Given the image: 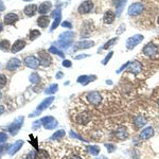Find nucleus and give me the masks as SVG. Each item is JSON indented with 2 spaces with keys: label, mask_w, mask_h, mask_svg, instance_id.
I'll use <instances>...</instances> for the list:
<instances>
[{
  "label": "nucleus",
  "mask_w": 159,
  "mask_h": 159,
  "mask_svg": "<svg viewBox=\"0 0 159 159\" xmlns=\"http://www.w3.org/2000/svg\"><path fill=\"white\" fill-rule=\"evenodd\" d=\"M18 20V16L15 13H9L4 16V23L5 25H14Z\"/></svg>",
  "instance_id": "obj_12"
},
{
  "label": "nucleus",
  "mask_w": 159,
  "mask_h": 159,
  "mask_svg": "<svg viewBox=\"0 0 159 159\" xmlns=\"http://www.w3.org/2000/svg\"><path fill=\"white\" fill-rule=\"evenodd\" d=\"M63 26H64V27H68L69 29H71V23H63Z\"/></svg>",
  "instance_id": "obj_32"
},
{
  "label": "nucleus",
  "mask_w": 159,
  "mask_h": 159,
  "mask_svg": "<svg viewBox=\"0 0 159 159\" xmlns=\"http://www.w3.org/2000/svg\"><path fill=\"white\" fill-rule=\"evenodd\" d=\"M144 10V5L141 2H135V3L130 4L128 8V15L130 16H138L142 13Z\"/></svg>",
  "instance_id": "obj_4"
},
{
  "label": "nucleus",
  "mask_w": 159,
  "mask_h": 159,
  "mask_svg": "<svg viewBox=\"0 0 159 159\" xmlns=\"http://www.w3.org/2000/svg\"><path fill=\"white\" fill-rule=\"evenodd\" d=\"M59 159H84V158H83L78 152L73 151V152H69L67 155H64Z\"/></svg>",
  "instance_id": "obj_18"
},
{
  "label": "nucleus",
  "mask_w": 159,
  "mask_h": 159,
  "mask_svg": "<svg viewBox=\"0 0 159 159\" xmlns=\"http://www.w3.org/2000/svg\"><path fill=\"white\" fill-rule=\"evenodd\" d=\"M158 105H159V100H158Z\"/></svg>",
  "instance_id": "obj_36"
},
{
  "label": "nucleus",
  "mask_w": 159,
  "mask_h": 159,
  "mask_svg": "<svg viewBox=\"0 0 159 159\" xmlns=\"http://www.w3.org/2000/svg\"><path fill=\"white\" fill-rule=\"evenodd\" d=\"M78 49H88V48H92L94 46V42L92 40H85V42H80L76 44Z\"/></svg>",
  "instance_id": "obj_17"
},
{
  "label": "nucleus",
  "mask_w": 159,
  "mask_h": 159,
  "mask_svg": "<svg viewBox=\"0 0 159 159\" xmlns=\"http://www.w3.org/2000/svg\"><path fill=\"white\" fill-rule=\"evenodd\" d=\"M134 123L136 124L137 127H142L144 124L146 123L145 119H144V117H142V116H138V117L135 118V122Z\"/></svg>",
  "instance_id": "obj_22"
},
{
  "label": "nucleus",
  "mask_w": 159,
  "mask_h": 159,
  "mask_svg": "<svg viewBox=\"0 0 159 159\" xmlns=\"http://www.w3.org/2000/svg\"><path fill=\"white\" fill-rule=\"evenodd\" d=\"M59 20H61V17L56 18L55 21H54V23H53V26H52V29L51 30H54L56 28V26H59Z\"/></svg>",
  "instance_id": "obj_29"
},
{
  "label": "nucleus",
  "mask_w": 159,
  "mask_h": 159,
  "mask_svg": "<svg viewBox=\"0 0 159 159\" xmlns=\"http://www.w3.org/2000/svg\"><path fill=\"white\" fill-rule=\"evenodd\" d=\"M49 23H50V18H49L48 16H46V15L40 16L38 19H37V25H38L40 28H42V29H46V28L49 26Z\"/></svg>",
  "instance_id": "obj_15"
},
{
  "label": "nucleus",
  "mask_w": 159,
  "mask_h": 159,
  "mask_svg": "<svg viewBox=\"0 0 159 159\" xmlns=\"http://www.w3.org/2000/svg\"><path fill=\"white\" fill-rule=\"evenodd\" d=\"M116 137H117L118 139L120 140H125L127 139V137H128V133H127V130L126 127L124 126H120L116 130Z\"/></svg>",
  "instance_id": "obj_9"
},
{
  "label": "nucleus",
  "mask_w": 159,
  "mask_h": 159,
  "mask_svg": "<svg viewBox=\"0 0 159 159\" xmlns=\"http://www.w3.org/2000/svg\"><path fill=\"white\" fill-rule=\"evenodd\" d=\"M126 1L127 0H117V3H116V7H117V16H120L121 15Z\"/></svg>",
  "instance_id": "obj_19"
},
{
  "label": "nucleus",
  "mask_w": 159,
  "mask_h": 159,
  "mask_svg": "<svg viewBox=\"0 0 159 159\" xmlns=\"http://www.w3.org/2000/svg\"><path fill=\"white\" fill-rule=\"evenodd\" d=\"M88 102L91 104V105H94V106H98L100 105L101 102H102V96L99 91H91L89 93H87L86 96Z\"/></svg>",
  "instance_id": "obj_3"
},
{
  "label": "nucleus",
  "mask_w": 159,
  "mask_h": 159,
  "mask_svg": "<svg viewBox=\"0 0 159 159\" xmlns=\"http://www.w3.org/2000/svg\"><path fill=\"white\" fill-rule=\"evenodd\" d=\"M87 54H84V55H80V56H76V57H75V59H84V57H87Z\"/></svg>",
  "instance_id": "obj_33"
},
{
  "label": "nucleus",
  "mask_w": 159,
  "mask_h": 159,
  "mask_svg": "<svg viewBox=\"0 0 159 159\" xmlns=\"http://www.w3.org/2000/svg\"><path fill=\"white\" fill-rule=\"evenodd\" d=\"M98 159H107L106 157H104V156H102V157H100V158H98Z\"/></svg>",
  "instance_id": "obj_34"
},
{
  "label": "nucleus",
  "mask_w": 159,
  "mask_h": 159,
  "mask_svg": "<svg viewBox=\"0 0 159 159\" xmlns=\"http://www.w3.org/2000/svg\"><path fill=\"white\" fill-rule=\"evenodd\" d=\"M127 70L134 74H138L140 72L142 71V65L141 63L138 62V61H133V62H128V65H127Z\"/></svg>",
  "instance_id": "obj_6"
},
{
  "label": "nucleus",
  "mask_w": 159,
  "mask_h": 159,
  "mask_svg": "<svg viewBox=\"0 0 159 159\" xmlns=\"http://www.w3.org/2000/svg\"><path fill=\"white\" fill-rule=\"evenodd\" d=\"M118 42V37H115V38H111V39H109L107 42H105L104 44V46H103V50H107V49H109V48H111V47H114L116 44Z\"/></svg>",
  "instance_id": "obj_21"
},
{
  "label": "nucleus",
  "mask_w": 159,
  "mask_h": 159,
  "mask_svg": "<svg viewBox=\"0 0 159 159\" xmlns=\"http://www.w3.org/2000/svg\"><path fill=\"white\" fill-rule=\"evenodd\" d=\"M157 23L159 25V16H158V18H157Z\"/></svg>",
  "instance_id": "obj_35"
},
{
  "label": "nucleus",
  "mask_w": 159,
  "mask_h": 159,
  "mask_svg": "<svg viewBox=\"0 0 159 159\" xmlns=\"http://www.w3.org/2000/svg\"><path fill=\"white\" fill-rule=\"evenodd\" d=\"M25 46H26V42L25 40H17V42H15V44H14L13 46H12V52L13 53H16V52L20 51L21 49L25 48Z\"/></svg>",
  "instance_id": "obj_16"
},
{
  "label": "nucleus",
  "mask_w": 159,
  "mask_h": 159,
  "mask_svg": "<svg viewBox=\"0 0 159 159\" xmlns=\"http://www.w3.org/2000/svg\"><path fill=\"white\" fill-rule=\"evenodd\" d=\"M50 52H53V53H56V54H59V56H64V55H63V54H62V53H61V52L57 51V50H56L55 48H53V47H52V48L50 49Z\"/></svg>",
  "instance_id": "obj_30"
},
{
  "label": "nucleus",
  "mask_w": 159,
  "mask_h": 159,
  "mask_svg": "<svg viewBox=\"0 0 159 159\" xmlns=\"http://www.w3.org/2000/svg\"><path fill=\"white\" fill-rule=\"evenodd\" d=\"M52 8V3L50 1H45V2H42L38 8V12L42 15H45L49 12V11L51 10Z\"/></svg>",
  "instance_id": "obj_11"
},
{
  "label": "nucleus",
  "mask_w": 159,
  "mask_h": 159,
  "mask_svg": "<svg viewBox=\"0 0 159 159\" xmlns=\"http://www.w3.org/2000/svg\"><path fill=\"white\" fill-rule=\"evenodd\" d=\"M36 12H37V7H36L35 4H29V5H27L25 8V14H26L27 16L29 17L34 16Z\"/></svg>",
  "instance_id": "obj_14"
},
{
  "label": "nucleus",
  "mask_w": 159,
  "mask_h": 159,
  "mask_svg": "<svg viewBox=\"0 0 159 159\" xmlns=\"http://www.w3.org/2000/svg\"><path fill=\"white\" fill-rule=\"evenodd\" d=\"M89 152H90L92 155L97 156L98 154H99V152H100V147H98V146H90V147H89Z\"/></svg>",
  "instance_id": "obj_26"
},
{
  "label": "nucleus",
  "mask_w": 159,
  "mask_h": 159,
  "mask_svg": "<svg viewBox=\"0 0 159 159\" xmlns=\"http://www.w3.org/2000/svg\"><path fill=\"white\" fill-rule=\"evenodd\" d=\"M106 146H107V151L109 153L114 152L115 149H116V146H115L114 144H106Z\"/></svg>",
  "instance_id": "obj_28"
},
{
  "label": "nucleus",
  "mask_w": 159,
  "mask_h": 159,
  "mask_svg": "<svg viewBox=\"0 0 159 159\" xmlns=\"http://www.w3.org/2000/svg\"><path fill=\"white\" fill-rule=\"evenodd\" d=\"M143 38H144V36L141 35V34H136V35L130 36L126 40V48L128 50H133L135 47H137L140 42H142Z\"/></svg>",
  "instance_id": "obj_2"
},
{
  "label": "nucleus",
  "mask_w": 159,
  "mask_h": 159,
  "mask_svg": "<svg viewBox=\"0 0 159 159\" xmlns=\"http://www.w3.org/2000/svg\"><path fill=\"white\" fill-rule=\"evenodd\" d=\"M63 65L65 66V67H70V66H71V63H70V61H65V62L63 63Z\"/></svg>",
  "instance_id": "obj_31"
},
{
  "label": "nucleus",
  "mask_w": 159,
  "mask_h": 159,
  "mask_svg": "<svg viewBox=\"0 0 159 159\" xmlns=\"http://www.w3.org/2000/svg\"><path fill=\"white\" fill-rule=\"evenodd\" d=\"M71 116L73 122L80 127L87 126L92 121V113L85 107L75 108L74 111H72Z\"/></svg>",
  "instance_id": "obj_1"
},
{
  "label": "nucleus",
  "mask_w": 159,
  "mask_h": 159,
  "mask_svg": "<svg viewBox=\"0 0 159 159\" xmlns=\"http://www.w3.org/2000/svg\"><path fill=\"white\" fill-rule=\"evenodd\" d=\"M157 51H158V48H157V46L154 45V44H152V42H149V44H147V45H145L144 47H143L142 49V52L143 54L145 56H154L157 53Z\"/></svg>",
  "instance_id": "obj_7"
},
{
  "label": "nucleus",
  "mask_w": 159,
  "mask_h": 159,
  "mask_svg": "<svg viewBox=\"0 0 159 159\" xmlns=\"http://www.w3.org/2000/svg\"><path fill=\"white\" fill-rule=\"evenodd\" d=\"M39 36H40V32H39L38 30H32L31 33H30V39L31 40H34V39H36Z\"/></svg>",
  "instance_id": "obj_23"
},
{
  "label": "nucleus",
  "mask_w": 159,
  "mask_h": 159,
  "mask_svg": "<svg viewBox=\"0 0 159 159\" xmlns=\"http://www.w3.org/2000/svg\"><path fill=\"white\" fill-rule=\"evenodd\" d=\"M125 28H126V27H125V25H124V23H121L120 27L118 28L117 32H116V33H117V35H120V34H122V33L125 31Z\"/></svg>",
  "instance_id": "obj_27"
},
{
  "label": "nucleus",
  "mask_w": 159,
  "mask_h": 159,
  "mask_svg": "<svg viewBox=\"0 0 159 159\" xmlns=\"http://www.w3.org/2000/svg\"><path fill=\"white\" fill-rule=\"evenodd\" d=\"M39 59H40V63L42 65L44 66H49L50 65V62H51V59H50V55L46 51H40L39 52Z\"/></svg>",
  "instance_id": "obj_10"
},
{
  "label": "nucleus",
  "mask_w": 159,
  "mask_h": 159,
  "mask_svg": "<svg viewBox=\"0 0 159 159\" xmlns=\"http://www.w3.org/2000/svg\"><path fill=\"white\" fill-rule=\"evenodd\" d=\"M26 63H27V65L30 66V67H33V68L37 67V66H38V64H39L38 61H37L35 57H32V56L27 57V59H26Z\"/></svg>",
  "instance_id": "obj_20"
},
{
  "label": "nucleus",
  "mask_w": 159,
  "mask_h": 159,
  "mask_svg": "<svg viewBox=\"0 0 159 159\" xmlns=\"http://www.w3.org/2000/svg\"><path fill=\"white\" fill-rule=\"evenodd\" d=\"M154 135V128L151 126L146 127V128H144V130L140 133V138L141 139H149V138H151V137Z\"/></svg>",
  "instance_id": "obj_13"
},
{
  "label": "nucleus",
  "mask_w": 159,
  "mask_h": 159,
  "mask_svg": "<svg viewBox=\"0 0 159 159\" xmlns=\"http://www.w3.org/2000/svg\"><path fill=\"white\" fill-rule=\"evenodd\" d=\"M116 16H117V14L115 13L114 11L111 10L106 11L103 15V23L105 25H111L115 21V19H116Z\"/></svg>",
  "instance_id": "obj_8"
},
{
  "label": "nucleus",
  "mask_w": 159,
  "mask_h": 159,
  "mask_svg": "<svg viewBox=\"0 0 159 159\" xmlns=\"http://www.w3.org/2000/svg\"><path fill=\"white\" fill-rule=\"evenodd\" d=\"M113 55H114V52H113V51L108 52V54L105 56V59L102 61V64H103V65H107V63L111 61V59L113 57Z\"/></svg>",
  "instance_id": "obj_25"
},
{
  "label": "nucleus",
  "mask_w": 159,
  "mask_h": 159,
  "mask_svg": "<svg viewBox=\"0 0 159 159\" xmlns=\"http://www.w3.org/2000/svg\"><path fill=\"white\" fill-rule=\"evenodd\" d=\"M92 10H93V2L91 0H86V1H83L80 4L78 12L80 14H88L90 13Z\"/></svg>",
  "instance_id": "obj_5"
},
{
  "label": "nucleus",
  "mask_w": 159,
  "mask_h": 159,
  "mask_svg": "<svg viewBox=\"0 0 159 159\" xmlns=\"http://www.w3.org/2000/svg\"><path fill=\"white\" fill-rule=\"evenodd\" d=\"M10 48V42L9 40H2V42H0V49H2V50H9Z\"/></svg>",
  "instance_id": "obj_24"
}]
</instances>
